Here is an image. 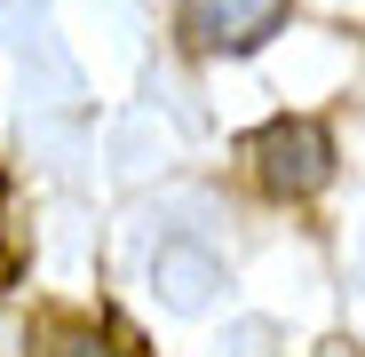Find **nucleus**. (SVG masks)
Masks as SVG:
<instances>
[{
  "label": "nucleus",
  "mask_w": 365,
  "mask_h": 357,
  "mask_svg": "<svg viewBox=\"0 0 365 357\" xmlns=\"http://www.w3.org/2000/svg\"><path fill=\"white\" fill-rule=\"evenodd\" d=\"M247 159H255V183L270 199H310V191L334 183V135L318 119H270L247 143Z\"/></svg>",
  "instance_id": "nucleus-1"
},
{
  "label": "nucleus",
  "mask_w": 365,
  "mask_h": 357,
  "mask_svg": "<svg viewBox=\"0 0 365 357\" xmlns=\"http://www.w3.org/2000/svg\"><path fill=\"white\" fill-rule=\"evenodd\" d=\"M286 9L294 0H182L175 24H182V40L199 56H247L286 24Z\"/></svg>",
  "instance_id": "nucleus-2"
},
{
  "label": "nucleus",
  "mask_w": 365,
  "mask_h": 357,
  "mask_svg": "<svg viewBox=\"0 0 365 357\" xmlns=\"http://www.w3.org/2000/svg\"><path fill=\"white\" fill-rule=\"evenodd\" d=\"M32 357H151L135 326H119L111 310H48L32 333Z\"/></svg>",
  "instance_id": "nucleus-3"
},
{
  "label": "nucleus",
  "mask_w": 365,
  "mask_h": 357,
  "mask_svg": "<svg viewBox=\"0 0 365 357\" xmlns=\"http://www.w3.org/2000/svg\"><path fill=\"white\" fill-rule=\"evenodd\" d=\"M16 278H24V238L9 222V175H0V294H9Z\"/></svg>",
  "instance_id": "nucleus-4"
}]
</instances>
